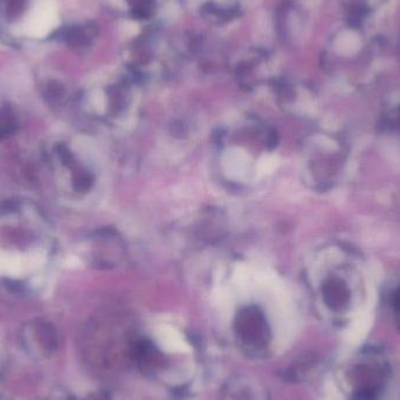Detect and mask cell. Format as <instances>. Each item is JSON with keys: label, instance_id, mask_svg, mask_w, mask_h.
<instances>
[{"label": "cell", "instance_id": "6da1fadb", "mask_svg": "<svg viewBox=\"0 0 400 400\" xmlns=\"http://www.w3.org/2000/svg\"><path fill=\"white\" fill-rule=\"evenodd\" d=\"M59 24L57 5L53 0H35L26 19L18 27L20 33L32 38H44Z\"/></svg>", "mask_w": 400, "mask_h": 400}, {"label": "cell", "instance_id": "3957f363", "mask_svg": "<svg viewBox=\"0 0 400 400\" xmlns=\"http://www.w3.org/2000/svg\"><path fill=\"white\" fill-rule=\"evenodd\" d=\"M73 400H75V399H73Z\"/></svg>", "mask_w": 400, "mask_h": 400}, {"label": "cell", "instance_id": "7a4b0ae2", "mask_svg": "<svg viewBox=\"0 0 400 400\" xmlns=\"http://www.w3.org/2000/svg\"><path fill=\"white\" fill-rule=\"evenodd\" d=\"M237 331L244 342L251 345L267 343L269 332L264 315L255 308L242 310L237 318Z\"/></svg>", "mask_w": 400, "mask_h": 400}]
</instances>
